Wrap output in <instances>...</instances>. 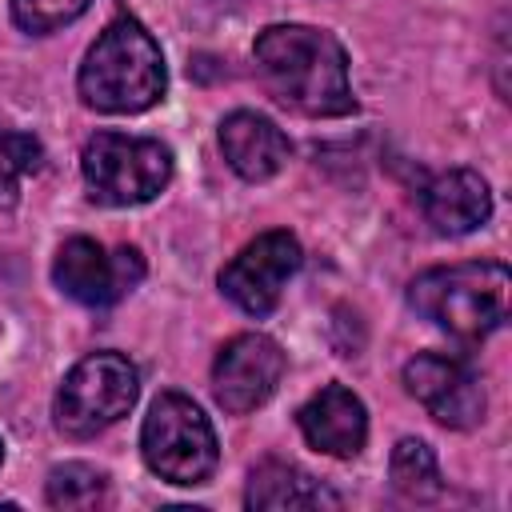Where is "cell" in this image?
<instances>
[{
    "mask_svg": "<svg viewBox=\"0 0 512 512\" xmlns=\"http://www.w3.org/2000/svg\"><path fill=\"white\" fill-rule=\"evenodd\" d=\"M272 100L300 116H348L356 108L340 40L312 24H272L252 44Z\"/></svg>",
    "mask_w": 512,
    "mask_h": 512,
    "instance_id": "obj_1",
    "label": "cell"
},
{
    "mask_svg": "<svg viewBox=\"0 0 512 512\" xmlns=\"http://www.w3.org/2000/svg\"><path fill=\"white\" fill-rule=\"evenodd\" d=\"M76 88L88 108L108 112V116H132V112L152 108L168 88L160 44L136 20L108 24L88 48Z\"/></svg>",
    "mask_w": 512,
    "mask_h": 512,
    "instance_id": "obj_2",
    "label": "cell"
},
{
    "mask_svg": "<svg viewBox=\"0 0 512 512\" xmlns=\"http://www.w3.org/2000/svg\"><path fill=\"white\" fill-rule=\"evenodd\" d=\"M512 276L500 260L428 268L412 280L408 304L456 340H484L508 316Z\"/></svg>",
    "mask_w": 512,
    "mask_h": 512,
    "instance_id": "obj_3",
    "label": "cell"
},
{
    "mask_svg": "<svg viewBox=\"0 0 512 512\" xmlns=\"http://www.w3.org/2000/svg\"><path fill=\"white\" fill-rule=\"evenodd\" d=\"M88 196L108 208H132L156 200L172 180V152L152 136L96 132L80 152Z\"/></svg>",
    "mask_w": 512,
    "mask_h": 512,
    "instance_id": "obj_4",
    "label": "cell"
},
{
    "mask_svg": "<svg viewBox=\"0 0 512 512\" xmlns=\"http://www.w3.org/2000/svg\"><path fill=\"white\" fill-rule=\"evenodd\" d=\"M140 396V372L120 352L84 356L56 388V428L72 440H88L132 412Z\"/></svg>",
    "mask_w": 512,
    "mask_h": 512,
    "instance_id": "obj_5",
    "label": "cell"
},
{
    "mask_svg": "<svg viewBox=\"0 0 512 512\" xmlns=\"http://www.w3.org/2000/svg\"><path fill=\"white\" fill-rule=\"evenodd\" d=\"M144 464L168 484H204L216 468V432L196 400L164 392L152 400L140 428Z\"/></svg>",
    "mask_w": 512,
    "mask_h": 512,
    "instance_id": "obj_6",
    "label": "cell"
},
{
    "mask_svg": "<svg viewBox=\"0 0 512 512\" xmlns=\"http://www.w3.org/2000/svg\"><path fill=\"white\" fill-rule=\"evenodd\" d=\"M52 280L76 304L108 308V304L124 300L144 280V256L132 244L104 248V244H96L88 236H72L56 252Z\"/></svg>",
    "mask_w": 512,
    "mask_h": 512,
    "instance_id": "obj_7",
    "label": "cell"
},
{
    "mask_svg": "<svg viewBox=\"0 0 512 512\" xmlns=\"http://www.w3.org/2000/svg\"><path fill=\"white\" fill-rule=\"evenodd\" d=\"M304 252H300V240L284 228H272V232H260L256 240H248L220 272V292L248 316H268L280 296H284V284L296 276Z\"/></svg>",
    "mask_w": 512,
    "mask_h": 512,
    "instance_id": "obj_8",
    "label": "cell"
},
{
    "mask_svg": "<svg viewBox=\"0 0 512 512\" xmlns=\"http://www.w3.org/2000/svg\"><path fill=\"white\" fill-rule=\"evenodd\" d=\"M404 388L444 428H476L484 420V384L460 360L444 352H420L404 364Z\"/></svg>",
    "mask_w": 512,
    "mask_h": 512,
    "instance_id": "obj_9",
    "label": "cell"
},
{
    "mask_svg": "<svg viewBox=\"0 0 512 512\" xmlns=\"http://www.w3.org/2000/svg\"><path fill=\"white\" fill-rule=\"evenodd\" d=\"M284 376V352L276 340L260 336V332H244L232 336L212 364V392L216 404L232 416H244L252 408H260L276 384Z\"/></svg>",
    "mask_w": 512,
    "mask_h": 512,
    "instance_id": "obj_10",
    "label": "cell"
},
{
    "mask_svg": "<svg viewBox=\"0 0 512 512\" xmlns=\"http://www.w3.org/2000/svg\"><path fill=\"white\" fill-rule=\"evenodd\" d=\"M300 432L316 452L348 460L368 440V412L356 392H348L344 384H328L300 408Z\"/></svg>",
    "mask_w": 512,
    "mask_h": 512,
    "instance_id": "obj_11",
    "label": "cell"
},
{
    "mask_svg": "<svg viewBox=\"0 0 512 512\" xmlns=\"http://www.w3.org/2000/svg\"><path fill=\"white\" fill-rule=\"evenodd\" d=\"M424 220L436 236H464L488 224L492 216V192L488 180L472 168H452L440 172L424 192H420Z\"/></svg>",
    "mask_w": 512,
    "mask_h": 512,
    "instance_id": "obj_12",
    "label": "cell"
},
{
    "mask_svg": "<svg viewBox=\"0 0 512 512\" xmlns=\"http://www.w3.org/2000/svg\"><path fill=\"white\" fill-rule=\"evenodd\" d=\"M220 148H224V160L232 164V172L252 180V184L272 180L288 164V156H292L288 136L268 116H260V112H232V116H224Z\"/></svg>",
    "mask_w": 512,
    "mask_h": 512,
    "instance_id": "obj_13",
    "label": "cell"
},
{
    "mask_svg": "<svg viewBox=\"0 0 512 512\" xmlns=\"http://www.w3.org/2000/svg\"><path fill=\"white\" fill-rule=\"evenodd\" d=\"M244 504L248 508H340V496L288 460H264L248 476Z\"/></svg>",
    "mask_w": 512,
    "mask_h": 512,
    "instance_id": "obj_14",
    "label": "cell"
},
{
    "mask_svg": "<svg viewBox=\"0 0 512 512\" xmlns=\"http://www.w3.org/2000/svg\"><path fill=\"white\" fill-rule=\"evenodd\" d=\"M388 476H392V488L408 500H436L444 480H440V464L432 456V448L416 436L400 440L392 448V460H388Z\"/></svg>",
    "mask_w": 512,
    "mask_h": 512,
    "instance_id": "obj_15",
    "label": "cell"
},
{
    "mask_svg": "<svg viewBox=\"0 0 512 512\" xmlns=\"http://www.w3.org/2000/svg\"><path fill=\"white\" fill-rule=\"evenodd\" d=\"M48 504L64 512H92L108 504V476L92 464H60L48 472Z\"/></svg>",
    "mask_w": 512,
    "mask_h": 512,
    "instance_id": "obj_16",
    "label": "cell"
},
{
    "mask_svg": "<svg viewBox=\"0 0 512 512\" xmlns=\"http://www.w3.org/2000/svg\"><path fill=\"white\" fill-rule=\"evenodd\" d=\"M44 148L28 132H0V212H12L20 200L24 176L40 172Z\"/></svg>",
    "mask_w": 512,
    "mask_h": 512,
    "instance_id": "obj_17",
    "label": "cell"
},
{
    "mask_svg": "<svg viewBox=\"0 0 512 512\" xmlns=\"http://www.w3.org/2000/svg\"><path fill=\"white\" fill-rule=\"evenodd\" d=\"M92 0H12V20L24 28V32H56L64 24H72L76 16L88 12Z\"/></svg>",
    "mask_w": 512,
    "mask_h": 512,
    "instance_id": "obj_18",
    "label": "cell"
},
{
    "mask_svg": "<svg viewBox=\"0 0 512 512\" xmlns=\"http://www.w3.org/2000/svg\"><path fill=\"white\" fill-rule=\"evenodd\" d=\"M0 460H4V444H0Z\"/></svg>",
    "mask_w": 512,
    "mask_h": 512,
    "instance_id": "obj_19",
    "label": "cell"
}]
</instances>
